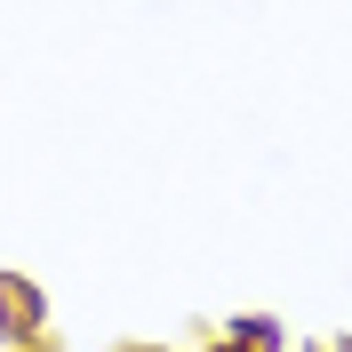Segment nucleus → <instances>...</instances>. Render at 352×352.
<instances>
[{
    "instance_id": "obj_1",
    "label": "nucleus",
    "mask_w": 352,
    "mask_h": 352,
    "mask_svg": "<svg viewBox=\"0 0 352 352\" xmlns=\"http://www.w3.org/2000/svg\"><path fill=\"white\" fill-rule=\"evenodd\" d=\"M41 329H48V296L32 280H16V272H0V336L8 344H32Z\"/></svg>"
},
{
    "instance_id": "obj_2",
    "label": "nucleus",
    "mask_w": 352,
    "mask_h": 352,
    "mask_svg": "<svg viewBox=\"0 0 352 352\" xmlns=\"http://www.w3.org/2000/svg\"><path fill=\"white\" fill-rule=\"evenodd\" d=\"M224 344L232 352H288V329L272 312H232V320H224Z\"/></svg>"
}]
</instances>
